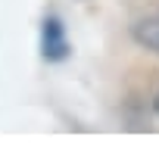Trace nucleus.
Instances as JSON below:
<instances>
[{"label":"nucleus","instance_id":"f257e3e1","mask_svg":"<svg viewBox=\"0 0 159 159\" xmlns=\"http://www.w3.org/2000/svg\"><path fill=\"white\" fill-rule=\"evenodd\" d=\"M41 50H44V59L56 62L69 53V41H66V28L56 16H47L44 19V38H41Z\"/></svg>","mask_w":159,"mask_h":159},{"label":"nucleus","instance_id":"f03ea898","mask_svg":"<svg viewBox=\"0 0 159 159\" xmlns=\"http://www.w3.org/2000/svg\"><path fill=\"white\" fill-rule=\"evenodd\" d=\"M131 38H134L140 47H147V50L159 53V16L137 19V22L131 25Z\"/></svg>","mask_w":159,"mask_h":159},{"label":"nucleus","instance_id":"7ed1b4c3","mask_svg":"<svg viewBox=\"0 0 159 159\" xmlns=\"http://www.w3.org/2000/svg\"><path fill=\"white\" fill-rule=\"evenodd\" d=\"M156 112H159V97H156Z\"/></svg>","mask_w":159,"mask_h":159}]
</instances>
